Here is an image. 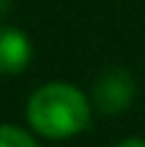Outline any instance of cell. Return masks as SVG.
Instances as JSON below:
<instances>
[{
	"instance_id": "1",
	"label": "cell",
	"mask_w": 145,
	"mask_h": 147,
	"mask_svg": "<svg viewBox=\"0 0 145 147\" xmlns=\"http://www.w3.org/2000/svg\"><path fill=\"white\" fill-rule=\"evenodd\" d=\"M93 104L82 90L66 82H49L27 101V120L33 131L47 139H69L91 125Z\"/></svg>"
},
{
	"instance_id": "2",
	"label": "cell",
	"mask_w": 145,
	"mask_h": 147,
	"mask_svg": "<svg viewBox=\"0 0 145 147\" xmlns=\"http://www.w3.org/2000/svg\"><path fill=\"white\" fill-rule=\"evenodd\" d=\"M131 98H134V76L126 68H107L93 82L91 104L107 117L126 112Z\"/></svg>"
},
{
	"instance_id": "3",
	"label": "cell",
	"mask_w": 145,
	"mask_h": 147,
	"mask_svg": "<svg viewBox=\"0 0 145 147\" xmlns=\"http://www.w3.org/2000/svg\"><path fill=\"white\" fill-rule=\"evenodd\" d=\"M33 47L16 27H0V74H19L30 63Z\"/></svg>"
},
{
	"instance_id": "4",
	"label": "cell",
	"mask_w": 145,
	"mask_h": 147,
	"mask_svg": "<svg viewBox=\"0 0 145 147\" xmlns=\"http://www.w3.org/2000/svg\"><path fill=\"white\" fill-rule=\"evenodd\" d=\"M0 147H38L30 134L14 125H0Z\"/></svg>"
},
{
	"instance_id": "5",
	"label": "cell",
	"mask_w": 145,
	"mask_h": 147,
	"mask_svg": "<svg viewBox=\"0 0 145 147\" xmlns=\"http://www.w3.org/2000/svg\"><path fill=\"white\" fill-rule=\"evenodd\" d=\"M115 147H145V139H126V142H120Z\"/></svg>"
},
{
	"instance_id": "6",
	"label": "cell",
	"mask_w": 145,
	"mask_h": 147,
	"mask_svg": "<svg viewBox=\"0 0 145 147\" xmlns=\"http://www.w3.org/2000/svg\"><path fill=\"white\" fill-rule=\"evenodd\" d=\"M8 8H11V0H0V19L8 14Z\"/></svg>"
}]
</instances>
